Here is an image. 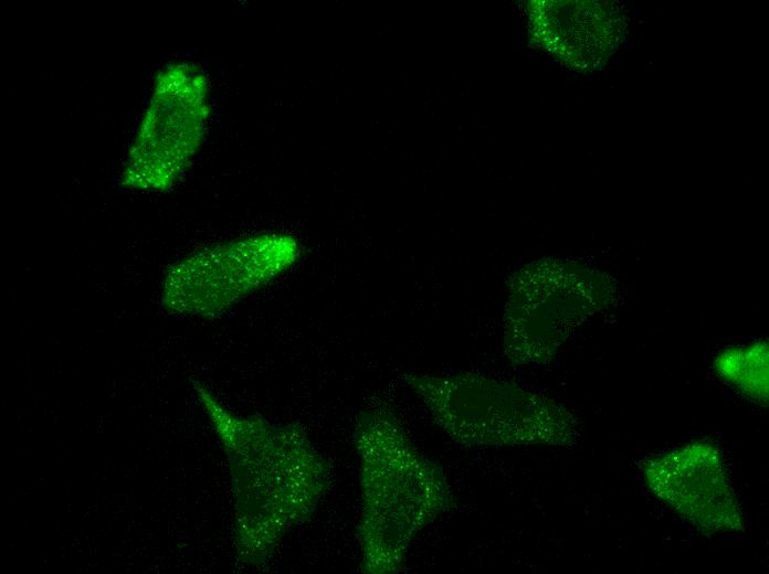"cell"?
<instances>
[{"instance_id":"obj_1","label":"cell","mask_w":769,"mask_h":574,"mask_svg":"<svg viewBox=\"0 0 769 574\" xmlns=\"http://www.w3.org/2000/svg\"><path fill=\"white\" fill-rule=\"evenodd\" d=\"M299 256L288 235L259 234L189 254L165 272L160 302L171 313L214 317L271 283Z\"/></svg>"},{"instance_id":"obj_2","label":"cell","mask_w":769,"mask_h":574,"mask_svg":"<svg viewBox=\"0 0 769 574\" xmlns=\"http://www.w3.org/2000/svg\"><path fill=\"white\" fill-rule=\"evenodd\" d=\"M202 74L177 64L166 67L156 86L120 174L128 189H171L196 152L207 116Z\"/></svg>"}]
</instances>
